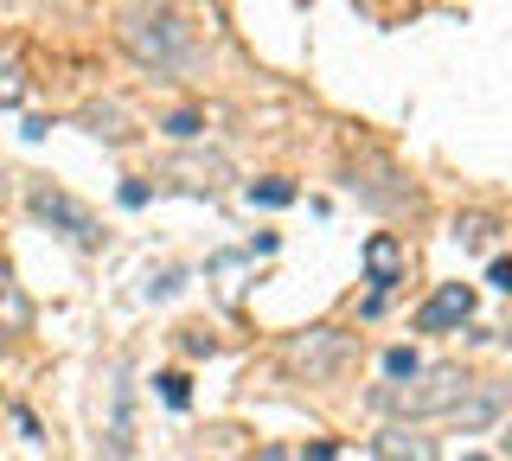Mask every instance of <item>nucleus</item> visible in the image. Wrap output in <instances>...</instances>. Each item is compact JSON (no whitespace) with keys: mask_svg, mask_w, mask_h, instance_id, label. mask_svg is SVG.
<instances>
[{"mask_svg":"<svg viewBox=\"0 0 512 461\" xmlns=\"http://www.w3.org/2000/svg\"><path fill=\"white\" fill-rule=\"evenodd\" d=\"M122 52L135 58V65H148V71H192V26L180 20L173 7H160V0H141V7H128L122 13Z\"/></svg>","mask_w":512,"mask_h":461,"instance_id":"f257e3e1","label":"nucleus"},{"mask_svg":"<svg viewBox=\"0 0 512 461\" xmlns=\"http://www.w3.org/2000/svg\"><path fill=\"white\" fill-rule=\"evenodd\" d=\"M468 391H474V378L461 372V365H416L410 378H391V385L378 391V410L391 423H423V417L455 410Z\"/></svg>","mask_w":512,"mask_h":461,"instance_id":"f03ea898","label":"nucleus"},{"mask_svg":"<svg viewBox=\"0 0 512 461\" xmlns=\"http://www.w3.org/2000/svg\"><path fill=\"white\" fill-rule=\"evenodd\" d=\"M282 359H288V372H295V378L327 385V378L352 359V340H346V333H333V327H308V333H295V340H288Z\"/></svg>","mask_w":512,"mask_h":461,"instance_id":"7ed1b4c3","label":"nucleus"},{"mask_svg":"<svg viewBox=\"0 0 512 461\" xmlns=\"http://www.w3.org/2000/svg\"><path fill=\"white\" fill-rule=\"evenodd\" d=\"M32 212L45 218V225H58L64 237H71V244H103V225H96V218L84 212V205H77L71 193H58V186H32Z\"/></svg>","mask_w":512,"mask_h":461,"instance_id":"20e7f679","label":"nucleus"},{"mask_svg":"<svg viewBox=\"0 0 512 461\" xmlns=\"http://www.w3.org/2000/svg\"><path fill=\"white\" fill-rule=\"evenodd\" d=\"M468 321H474V289L468 282H442V289L423 301V314H416L423 333H448V327H468Z\"/></svg>","mask_w":512,"mask_h":461,"instance_id":"39448f33","label":"nucleus"},{"mask_svg":"<svg viewBox=\"0 0 512 461\" xmlns=\"http://www.w3.org/2000/svg\"><path fill=\"white\" fill-rule=\"evenodd\" d=\"M378 461H442V442L423 423H384L378 429Z\"/></svg>","mask_w":512,"mask_h":461,"instance_id":"423d86ee","label":"nucleus"},{"mask_svg":"<svg viewBox=\"0 0 512 461\" xmlns=\"http://www.w3.org/2000/svg\"><path fill=\"white\" fill-rule=\"evenodd\" d=\"M365 276H372V314L384 308V295H391L397 289V282H404V250H397V237H372V244H365Z\"/></svg>","mask_w":512,"mask_h":461,"instance_id":"0eeeda50","label":"nucleus"},{"mask_svg":"<svg viewBox=\"0 0 512 461\" xmlns=\"http://www.w3.org/2000/svg\"><path fill=\"white\" fill-rule=\"evenodd\" d=\"M77 129L96 135V141H109V148H128V141H135V122H128L122 103H84V109H77Z\"/></svg>","mask_w":512,"mask_h":461,"instance_id":"6e6552de","label":"nucleus"},{"mask_svg":"<svg viewBox=\"0 0 512 461\" xmlns=\"http://www.w3.org/2000/svg\"><path fill=\"white\" fill-rule=\"evenodd\" d=\"M167 173H173V180L186 186V193H218V186L231 180V167H224L218 154H186V161H173Z\"/></svg>","mask_w":512,"mask_h":461,"instance_id":"1a4fd4ad","label":"nucleus"},{"mask_svg":"<svg viewBox=\"0 0 512 461\" xmlns=\"http://www.w3.org/2000/svg\"><path fill=\"white\" fill-rule=\"evenodd\" d=\"M32 327V301H26V289L13 282V269L0 263V340H13V333H26Z\"/></svg>","mask_w":512,"mask_h":461,"instance_id":"9d476101","label":"nucleus"},{"mask_svg":"<svg viewBox=\"0 0 512 461\" xmlns=\"http://www.w3.org/2000/svg\"><path fill=\"white\" fill-rule=\"evenodd\" d=\"M26 97V77H20V58H13V52H0V103H20Z\"/></svg>","mask_w":512,"mask_h":461,"instance_id":"9b49d317","label":"nucleus"},{"mask_svg":"<svg viewBox=\"0 0 512 461\" xmlns=\"http://www.w3.org/2000/svg\"><path fill=\"white\" fill-rule=\"evenodd\" d=\"M455 237H461V250H480V244L493 237V218H461V225H455Z\"/></svg>","mask_w":512,"mask_h":461,"instance_id":"f8f14e48","label":"nucleus"},{"mask_svg":"<svg viewBox=\"0 0 512 461\" xmlns=\"http://www.w3.org/2000/svg\"><path fill=\"white\" fill-rule=\"evenodd\" d=\"M250 199L256 205H295V186H288V180H263V186H250Z\"/></svg>","mask_w":512,"mask_h":461,"instance_id":"ddd939ff","label":"nucleus"},{"mask_svg":"<svg viewBox=\"0 0 512 461\" xmlns=\"http://www.w3.org/2000/svg\"><path fill=\"white\" fill-rule=\"evenodd\" d=\"M154 385H160V397H167L173 410H186V397H192V391H186V372H160Z\"/></svg>","mask_w":512,"mask_h":461,"instance_id":"4468645a","label":"nucleus"},{"mask_svg":"<svg viewBox=\"0 0 512 461\" xmlns=\"http://www.w3.org/2000/svg\"><path fill=\"white\" fill-rule=\"evenodd\" d=\"M384 372H391V378H410L416 372V353H410V346H391V353H384Z\"/></svg>","mask_w":512,"mask_h":461,"instance_id":"2eb2a0df","label":"nucleus"},{"mask_svg":"<svg viewBox=\"0 0 512 461\" xmlns=\"http://www.w3.org/2000/svg\"><path fill=\"white\" fill-rule=\"evenodd\" d=\"M180 346H186L192 359H212V353H218V340H212V333H199V327H186V340H180Z\"/></svg>","mask_w":512,"mask_h":461,"instance_id":"dca6fc26","label":"nucleus"},{"mask_svg":"<svg viewBox=\"0 0 512 461\" xmlns=\"http://www.w3.org/2000/svg\"><path fill=\"white\" fill-rule=\"evenodd\" d=\"M167 135H173V141H192V135H199V116H192V109H180V116L167 122Z\"/></svg>","mask_w":512,"mask_h":461,"instance_id":"f3484780","label":"nucleus"},{"mask_svg":"<svg viewBox=\"0 0 512 461\" xmlns=\"http://www.w3.org/2000/svg\"><path fill=\"white\" fill-rule=\"evenodd\" d=\"M487 282H493V289H512V263L493 257V263H487Z\"/></svg>","mask_w":512,"mask_h":461,"instance_id":"a211bd4d","label":"nucleus"},{"mask_svg":"<svg viewBox=\"0 0 512 461\" xmlns=\"http://www.w3.org/2000/svg\"><path fill=\"white\" fill-rule=\"evenodd\" d=\"M122 205H128V212H135V205H148V180H128L122 186Z\"/></svg>","mask_w":512,"mask_h":461,"instance_id":"6ab92c4d","label":"nucleus"},{"mask_svg":"<svg viewBox=\"0 0 512 461\" xmlns=\"http://www.w3.org/2000/svg\"><path fill=\"white\" fill-rule=\"evenodd\" d=\"M301 461H333V442H314V449L301 455Z\"/></svg>","mask_w":512,"mask_h":461,"instance_id":"aec40b11","label":"nucleus"},{"mask_svg":"<svg viewBox=\"0 0 512 461\" xmlns=\"http://www.w3.org/2000/svg\"><path fill=\"white\" fill-rule=\"evenodd\" d=\"M256 461H288V455H282V449H263V455H256Z\"/></svg>","mask_w":512,"mask_h":461,"instance_id":"412c9836","label":"nucleus"},{"mask_svg":"<svg viewBox=\"0 0 512 461\" xmlns=\"http://www.w3.org/2000/svg\"><path fill=\"white\" fill-rule=\"evenodd\" d=\"M468 461H487V455H468Z\"/></svg>","mask_w":512,"mask_h":461,"instance_id":"4be33fe9","label":"nucleus"}]
</instances>
